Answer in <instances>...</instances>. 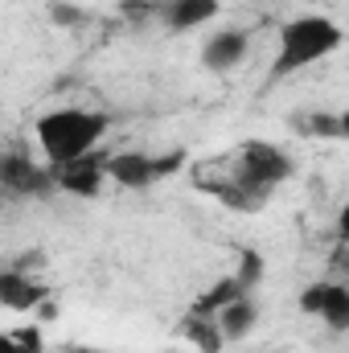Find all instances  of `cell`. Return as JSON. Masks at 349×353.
I'll return each instance as SVG.
<instances>
[{"instance_id":"cell-4","label":"cell","mask_w":349,"mask_h":353,"mask_svg":"<svg viewBox=\"0 0 349 353\" xmlns=\"http://www.w3.org/2000/svg\"><path fill=\"white\" fill-rule=\"evenodd\" d=\"M0 185L8 193H21V197H41L54 189V169H41L21 152H4L0 157Z\"/></svg>"},{"instance_id":"cell-14","label":"cell","mask_w":349,"mask_h":353,"mask_svg":"<svg viewBox=\"0 0 349 353\" xmlns=\"http://www.w3.org/2000/svg\"><path fill=\"white\" fill-rule=\"evenodd\" d=\"M235 296H243V288H239V279L230 275V279L214 283V288H210V292H206V296H201V300H197L193 308H189V312H197V316H214V312H218L222 304H230Z\"/></svg>"},{"instance_id":"cell-12","label":"cell","mask_w":349,"mask_h":353,"mask_svg":"<svg viewBox=\"0 0 349 353\" xmlns=\"http://www.w3.org/2000/svg\"><path fill=\"white\" fill-rule=\"evenodd\" d=\"M333 333H346L349 329V288L346 283H325V300H321V312H317Z\"/></svg>"},{"instance_id":"cell-17","label":"cell","mask_w":349,"mask_h":353,"mask_svg":"<svg viewBox=\"0 0 349 353\" xmlns=\"http://www.w3.org/2000/svg\"><path fill=\"white\" fill-rule=\"evenodd\" d=\"M321 300H325V283H312V288H304V292H300V312L317 316V312H321Z\"/></svg>"},{"instance_id":"cell-3","label":"cell","mask_w":349,"mask_h":353,"mask_svg":"<svg viewBox=\"0 0 349 353\" xmlns=\"http://www.w3.org/2000/svg\"><path fill=\"white\" fill-rule=\"evenodd\" d=\"M292 173H296V161L283 148H275L271 140H247L239 148V176L251 181L263 193H271L275 185H283Z\"/></svg>"},{"instance_id":"cell-18","label":"cell","mask_w":349,"mask_h":353,"mask_svg":"<svg viewBox=\"0 0 349 353\" xmlns=\"http://www.w3.org/2000/svg\"><path fill=\"white\" fill-rule=\"evenodd\" d=\"M0 353H33V350H25L12 333H0Z\"/></svg>"},{"instance_id":"cell-11","label":"cell","mask_w":349,"mask_h":353,"mask_svg":"<svg viewBox=\"0 0 349 353\" xmlns=\"http://www.w3.org/2000/svg\"><path fill=\"white\" fill-rule=\"evenodd\" d=\"M181 333H185V341H193V350L197 353H222L226 350V337H222V329H218L214 316H197V312H189V316L181 321Z\"/></svg>"},{"instance_id":"cell-6","label":"cell","mask_w":349,"mask_h":353,"mask_svg":"<svg viewBox=\"0 0 349 353\" xmlns=\"http://www.w3.org/2000/svg\"><path fill=\"white\" fill-rule=\"evenodd\" d=\"M247 33L243 29H218L214 37H206V46H201V66L206 70H214V74H226V70H235L243 58H247Z\"/></svg>"},{"instance_id":"cell-2","label":"cell","mask_w":349,"mask_h":353,"mask_svg":"<svg viewBox=\"0 0 349 353\" xmlns=\"http://www.w3.org/2000/svg\"><path fill=\"white\" fill-rule=\"evenodd\" d=\"M346 41L341 25L312 12V17H296L279 29V54H275V74H292V70H304L329 54H337Z\"/></svg>"},{"instance_id":"cell-19","label":"cell","mask_w":349,"mask_h":353,"mask_svg":"<svg viewBox=\"0 0 349 353\" xmlns=\"http://www.w3.org/2000/svg\"><path fill=\"white\" fill-rule=\"evenodd\" d=\"M37 312H41V321H58V304H54L50 296H46L41 304H37Z\"/></svg>"},{"instance_id":"cell-9","label":"cell","mask_w":349,"mask_h":353,"mask_svg":"<svg viewBox=\"0 0 349 353\" xmlns=\"http://www.w3.org/2000/svg\"><path fill=\"white\" fill-rule=\"evenodd\" d=\"M214 321H218V329H222V337H226V341H239V337H247V333L255 329L259 308H255L251 292H243V296H235L230 304H222V308L214 312Z\"/></svg>"},{"instance_id":"cell-1","label":"cell","mask_w":349,"mask_h":353,"mask_svg":"<svg viewBox=\"0 0 349 353\" xmlns=\"http://www.w3.org/2000/svg\"><path fill=\"white\" fill-rule=\"evenodd\" d=\"M111 119L103 111H87V107H58V111H46L37 119V144H41V157L50 165H66V161H79L99 148V140L107 136Z\"/></svg>"},{"instance_id":"cell-15","label":"cell","mask_w":349,"mask_h":353,"mask_svg":"<svg viewBox=\"0 0 349 353\" xmlns=\"http://www.w3.org/2000/svg\"><path fill=\"white\" fill-rule=\"evenodd\" d=\"M235 279H239L243 292H251V288L259 283L263 279V255L259 251H243V259H239V275H235Z\"/></svg>"},{"instance_id":"cell-10","label":"cell","mask_w":349,"mask_h":353,"mask_svg":"<svg viewBox=\"0 0 349 353\" xmlns=\"http://www.w3.org/2000/svg\"><path fill=\"white\" fill-rule=\"evenodd\" d=\"M218 12H222L218 0H165V25L177 33H189V29L214 21Z\"/></svg>"},{"instance_id":"cell-13","label":"cell","mask_w":349,"mask_h":353,"mask_svg":"<svg viewBox=\"0 0 349 353\" xmlns=\"http://www.w3.org/2000/svg\"><path fill=\"white\" fill-rule=\"evenodd\" d=\"M304 132L308 136H321V140H346L349 123H346V115H337V111H312L304 119Z\"/></svg>"},{"instance_id":"cell-16","label":"cell","mask_w":349,"mask_h":353,"mask_svg":"<svg viewBox=\"0 0 349 353\" xmlns=\"http://www.w3.org/2000/svg\"><path fill=\"white\" fill-rule=\"evenodd\" d=\"M50 21H54V25H62V29H70V25H79L83 17H79V8H74V4H62V0H58V4H50Z\"/></svg>"},{"instance_id":"cell-7","label":"cell","mask_w":349,"mask_h":353,"mask_svg":"<svg viewBox=\"0 0 349 353\" xmlns=\"http://www.w3.org/2000/svg\"><path fill=\"white\" fill-rule=\"evenodd\" d=\"M46 296H50V288L37 283L33 275H25V271H0V308L29 312V308H37Z\"/></svg>"},{"instance_id":"cell-8","label":"cell","mask_w":349,"mask_h":353,"mask_svg":"<svg viewBox=\"0 0 349 353\" xmlns=\"http://www.w3.org/2000/svg\"><path fill=\"white\" fill-rule=\"evenodd\" d=\"M103 169H107L111 181H119L123 189H148V185H157L148 152H115L111 161H103Z\"/></svg>"},{"instance_id":"cell-5","label":"cell","mask_w":349,"mask_h":353,"mask_svg":"<svg viewBox=\"0 0 349 353\" xmlns=\"http://www.w3.org/2000/svg\"><path fill=\"white\" fill-rule=\"evenodd\" d=\"M107 181V169H103V157H79V161H66V165H54V189L70 193V197H94Z\"/></svg>"}]
</instances>
